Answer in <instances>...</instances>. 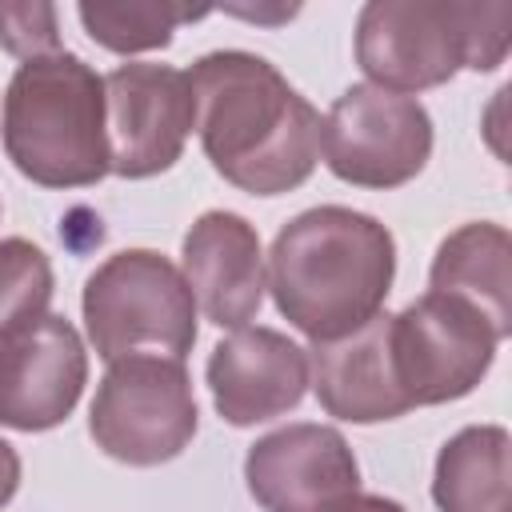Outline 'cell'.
Listing matches in <instances>:
<instances>
[{
    "label": "cell",
    "instance_id": "7402d4cb",
    "mask_svg": "<svg viewBox=\"0 0 512 512\" xmlns=\"http://www.w3.org/2000/svg\"><path fill=\"white\" fill-rule=\"evenodd\" d=\"M236 16H244V20H288V16H296V8H276V12H260V8H232Z\"/></svg>",
    "mask_w": 512,
    "mask_h": 512
},
{
    "label": "cell",
    "instance_id": "2e32d148",
    "mask_svg": "<svg viewBox=\"0 0 512 512\" xmlns=\"http://www.w3.org/2000/svg\"><path fill=\"white\" fill-rule=\"evenodd\" d=\"M512 496V440L500 424H472L444 440L432 472V500L440 512H508Z\"/></svg>",
    "mask_w": 512,
    "mask_h": 512
},
{
    "label": "cell",
    "instance_id": "ba28073f",
    "mask_svg": "<svg viewBox=\"0 0 512 512\" xmlns=\"http://www.w3.org/2000/svg\"><path fill=\"white\" fill-rule=\"evenodd\" d=\"M496 332L456 296L424 292L392 316V360L412 408L468 396L492 368Z\"/></svg>",
    "mask_w": 512,
    "mask_h": 512
},
{
    "label": "cell",
    "instance_id": "3957f363",
    "mask_svg": "<svg viewBox=\"0 0 512 512\" xmlns=\"http://www.w3.org/2000/svg\"><path fill=\"white\" fill-rule=\"evenodd\" d=\"M4 152L44 188H88L108 176L104 76L76 52L24 60L4 92Z\"/></svg>",
    "mask_w": 512,
    "mask_h": 512
},
{
    "label": "cell",
    "instance_id": "d6986e66",
    "mask_svg": "<svg viewBox=\"0 0 512 512\" xmlns=\"http://www.w3.org/2000/svg\"><path fill=\"white\" fill-rule=\"evenodd\" d=\"M0 48L20 60L60 52V12L52 4H0Z\"/></svg>",
    "mask_w": 512,
    "mask_h": 512
},
{
    "label": "cell",
    "instance_id": "5b68a950",
    "mask_svg": "<svg viewBox=\"0 0 512 512\" xmlns=\"http://www.w3.org/2000/svg\"><path fill=\"white\" fill-rule=\"evenodd\" d=\"M84 328L108 364L152 352L184 360L196 344V300L180 268L152 248L112 252L84 280Z\"/></svg>",
    "mask_w": 512,
    "mask_h": 512
},
{
    "label": "cell",
    "instance_id": "9a60e30c",
    "mask_svg": "<svg viewBox=\"0 0 512 512\" xmlns=\"http://www.w3.org/2000/svg\"><path fill=\"white\" fill-rule=\"evenodd\" d=\"M508 256L512 240L492 220H472L440 240L428 272V292H444L464 300L484 316V324L504 340L512 332V288H508Z\"/></svg>",
    "mask_w": 512,
    "mask_h": 512
},
{
    "label": "cell",
    "instance_id": "ffe728a7",
    "mask_svg": "<svg viewBox=\"0 0 512 512\" xmlns=\"http://www.w3.org/2000/svg\"><path fill=\"white\" fill-rule=\"evenodd\" d=\"M16 488H20V456L8 440H0V508L16 496Z\"/></svg>",
    "mask_w": 512,
    "mask_h": 512
},
{
    "label": "cell",
    "instance_id": "44dd1931",
    "mask_svg": "<svg viewBox=\"0 0 512 512\" xmlns=\"http://www.w3.org/2000/svg\"><path fill=\"white\" fill-rule=\"evenodd\" d=\"M348 512H404V504H396L388 496H356V504Z\"/></svg>",
    "mask_w": 512,
    "mask_h": 512
},
{
    "label": "cell",
    "instance_id": "9c48e42d",
    "mask_svg": "<svg viewBox=\"0 0 512 512\" xmlns=\"http://www.w3.org/2000/svg\"><path fill=\"white\" fill-rule=\"evenodd\" d=\"M196 128L188 72L172 64H120L104 76L108 172L148 180L168 172Z\"/></svg>",
    "mask_w": 512,
    "mask_h": 512
},
{
    "label": "cell",
    "instance_id": "30bf717a",
    "mask_svg": "<svg viewBox=\"0 0 512 512\" xmlns=\"http://www.w3.org/2000/svg\"><path fill=\"white\" fill-rule=\"evenodd\" d=\"M244 480L264 512H348L360 496V464L328 424H284L244 456Z\"/></svg>",
    "mask_w": 512,
    "mask_h": 512
},
{
    "label": "cell",
    "instance_id": "52a82bcc",
    "mask_svg": "<svg viewBox=\"0 0 512 512\" xmlns=\"http://www.w3.org/2000/svg\"><path fill=\"white\" fill-rule=\"evenodd\" d=\"M320 152L344 184L400 188L420 176L432 156V116L416 96L352 84L320 120Z\"/></svg>",
    "mask_w": 512,
    "mask_h": 512
},
{
    "label": "cell",
    "instance_id": "ac0fdd59",
    "mask_svg": "<svg viewBox=\"0 0 512 512\" xmlns=\"http://www.w3.org/2000/svg\"><path fill=\"white\" fill-rule=\"evenodd\" d=\"M52 300V264L44 248L24 236L0 240V344L48 316Z\"/></svg>",
    "mask_w": 512,
    "mask_h": 512
},
{
    "label": "cell",
    "instance_id": "8fae6325",
    "mask_svg": "<svg viewBox=\"0 0 512 512\" xmlns=\"http://www.w3.org/2000/svg\"><path fill=\"white\" fill-rule=\"evenodd\" d=\"M84 380L88 352L80 332L64 316H40L0 344V424L16 432H48L64 424Z\"/></svg>",
    "mask_w": 512,
    "mask_h": 512
},
{
    "label": "cell",
    "instance_id": "277c9868",
    "mask_svg": "<svg viewBox=\"0 0 512 512\" xmlns=\"http://www.w3.org/2000/svg\"><path fill=\"white\" fill-rule=\"evenodd\" d=\"M512 44V4L368 0L356 16V64L368 84L424 92L460 68L492 72Z\"/></svg>",
    "mask_w": 512,
    "mask_h": 512
},
{
    "label": "cell",
    "instance_id": "5bb4252c",
    "mask_svg": "<svg viewBox=\"0 0 512 512\" xmlns=\"http://www.w3.org/2000/svg\"><path fill=\"white\" fill-rule=\"evenodd\" d=\"M308 384L336 420L380 424L404 416L412 404L392 360V316L380 312L348 336L316 340L308 348Z\"/></svg>",
    "mask_w": 512,
    "mask_h": 512
},
{
    "label": "cell",
    "instance_id": "4fadbf2b",
    "mask_svg": "<svg viewBox=\"0 0 512 512\" xmlns=\"http://www.w3.org/2000/svg\"><path fill=\"white\" fill-rule=\"evenodd\" d=\"M180 276L216 328H248L264 304L268 272L256 228L236 212H204L180 248Z\"/></svg>",
    "mask_w": 512,
    "mask_h": 512
},
{
    "label": "cell",
    "instance_id": "8992f818",
    "mask_svg": "<svg viewBox=\"0 0 512 512\" xmlns=\"http://www.w3.org/2000/svg\"><path fill=\"white\" fill-rule=\"evenodd\" d=\"M196 424L200 412L184 360L152 352L112 360L88 412L96 448L132 468L176 460L192 444Z\"/></svg>",
    "mask_w": 512,
    "mask_h": 512
},
{
    "label": "cell",
    "instance_id": "e0dca14e",
    "mask_svg": "<svg viewBox=\"0 0 512 512\" xmlns=\"http://www.w3.org/2000/svg\"><path fill=\"white\" fill-rule=\"evenodd\" d=\"M84 32L108 48V52H120V56H132V52H152V48H168L172 44V32L188 20H200L208 16V8H188V4H92L84 0L76 8Z\"/></svg>",
    "mask_w": 512,
    "mask_h": 512
},
{
    "label": "cell",
    "instance_id": "7c38bea8",
    "mask_svg": "<svg viewBox=\"0 0 512 512\" xmlns=\"http://www.w3.org/2000/svg\"><path fill=\"white\" fill-rule=\"evenodd\" d=\"M208 388L228 424H264L304 400L308 352L276 328H236L208 356Z\"/></svg>",
    "mask_w": 512,
    "mask_h": 512
},
{
    "label": "cell",
    "instance_id": "6da1fadb",
    "mask_svg": "<svg viewBox=\"0 0 512 512\" xmlns=\"http://www.w3.org/2000/svg\"><path fill=\"white\" fill-rule=\"evenodd\" d=\"M212 168L252 196L300 188L320 160V112L256 52H208L188 72Z\"/></svg>",
    "mask_w": 512,
    "mask_h": 512
},
{
    "label": "cell",
    "instance_id": "7a4b0ae2",
    "mask_svg": "<svg viewBox=\"0 0 512 512\" xmlns=\"http://www.w3.org/2000/svg\"><path fill=\"white\" fill-rule=\"evenodd\" d=\"M396 276L392 232L356 208L320 204L292 216L268 252V288L280 316L312 344L380 316Z\"/></svg>",
    "mask_w": 512,
    "mask_h": 512
}]
</instances>
